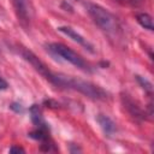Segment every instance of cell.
<instances>
[{
    "instance_id": "11",
    "label": "cell",
    "mask_w": 154,
    "mask_h": 154,
    "mask_svg": "<svg viewBox=\"0 0 154 154\" xmlns=\"http://www.w3.org/2000/svg\"><path fill=\"white\" fill-rule=\"evenodd\" d=\"M10 153L14 154V153H24V149L20 148V147H17V146H13L10 148Z\"/></svg>"
},
{
    "instance_id": "12",
    "label": "cell",
    "mask_w": 154,
    "mask_h": 154,
    "mask_svg": "<svg viewBox=\"0 0 154 154\" xmlns=\"http://www.w3.org/2000/svg\"><path fill=\"white\" fill-rule=\"evenodd\" d=\"M7 87H8L7 82L0 76V90H5V89H7Z\"/></svg>"
},
{
    "instance_id": "9",
    "label": "cell",
    "mask_w": 154,
    "mask_h": 154,
    "mask_svg": "<svg viewBox=\"0 0 154 154\" xmlns=\"http://www.w3.org/2000/svg\"><path fill=\"white\" fill-rule=\"evenodd\" d=\"M137 22L141 24V26H143L147 30H153L154 29V24H153V19L148 13H138L137 14Z\"/></svg>"
},
{
    "instance_id": "3",
    "label": "cell",
    "mask_w": 154,
    "mask_h": 154,
    "mask_svg": "<svg viewBox=\"0 0 154 154\" xmlns=\"http://www.w3.org/2000/svg\"><path fill=\"white\" fill-rule=\"evenodd\" d=\"M49 51L52 53H54L55 55L60 57L61 59H64L65 61H69L70 64L75 65L76 67L81 69V70H84V71H88L89 67H88V64L84 61V59L78 55L75 51H72L71 48L66 47L65 45L63 43H51L49 45Z\"/></svg>"
},
{
    "instance_id": "13",
    "label": "cell",
    "mask_w": 154,
    "mask_h": 154,
    "mask_svg": "<svg viewBox=\"0 0 154 154\" xmlns=\"http://www.w3.org/2000/svg\"><path fill=\"white\" fill-rule=\"evenodd\" d=\"M118 1H123L124 4L126 2V4H134V5H136V4H137L140 0H118Z\"/></svg>"
},
{
    "instance_id": "8",
    "label": "cell",
    "mask_w": 154,
    "mask_h": 154,
    "mask_svg": "<svg viewBox=\"0 0 154 154\" xmlns=\"http://www.w3.org/2000/svg\"><path fill=\"white\" fill-rule=\"evenodd\" d=\"M96 120H97L100 128L102 129V131H103L107 136H112V135L116 132V130H117L116 123H114L109 117H107V116H105V114H99V116L96 117Z\"/></svg>"
},
{
    "instance_id": "2",
    "label": "cell",
    "mask_w": 154,
    "mask_h": 154,
    "mask_svg": "<svg viewBox=\"0 0 154 154\" xmlns=\"http://www.w3.org/2000/svg\"><path fill=\"white\" fill-rule=\"evenodd\" d=\"M88 12L93 18V20L95 22V24L105 32L114 34L118 30V23L116 17L103 7L95 4H90L88 5Z\"/></svg>"
},
{
    "instance_id": "10",
    "label": "cell",
    "mask_w": 154,
    "mask_h": 154,
    "mask_svg": "<svg viewBox=\"0 0 154 154\" xmlns=\"http://www.w3.org/2000/svg\"><path fill=\"white\" fill-rule=\"evenodd\" d=\"M136 79L138 81V83L142 85V88H143L144 90H147L149 94H152V91H153V85H152V83H150L148 79H146V78H143V77H141V76H136Z\"/></svg>"
},
{
    "instance_id": "5",
    "label": "cell",
    "mask_w": 154,
    "mask_h": 154,
    "mask_svg": "<svg viewBox=\"0 0 154 154\" xmlns=\"http://www.w3.org/2000/svg\"><path fill=\"white\" fill-rule=\"evenodd\" d=\"M13 7L16 10L18 20L22 23L23 26H28L30 22V7L29 0H12Z\"/></svg>"
},
{
    "instance_id": "7",
    "label": "cell",
    "mask_w": 154,
    "mask_h": 154,
    "mask_svg": "<svg viewBox=\"0 0 154 154\" xmlns=\"http://www.w3.org/2000/svg\"><path fill=\"white\" fill-rule=\"evenodd\" d=\"M30 118H31V122L32 124L37 128V129H45V130H48V126H47V123L43 118V114H42V111L41 108L37 106V105H32L30 107Z\"/></svg>"
},
{
    "instance_id": "1",
    "label": "cell",
    "mask_w": 154,
    "mask_h": 154,
    "mask_svg": "<svg viewBox=\"0 0 154 154\" xmlns=\"http://www.w3.org/2000/svg\"><path fill=\"white\" fill-rule=\"evenodd\" d=\"M51 83L58 85V87H64V88H70L73 90H77L85 96L94 99V100H105L107 97V93L100 88L99 85H95L90 82L82 81L78 78H73L71 76H65L61 73H52V77L49 79Z\"/></svg>"
},
{
    "instance_id": "6",
    "label": "cell",
    "mask_w": 154,
    "mask_h": 154,
    "mask_svg": "<svg viewBox=\"0 0 154 154\" xmlns=\"http://www.w3.org/2000/svg\"><path fill=\"white\" fill-rule=\"evenodd\" d=\"M58 30H59L60 32H63L64 35H66L67 37H70L72 41L77 42L78 45H81V46H83L84 48H87V49H89L90 52H93V46H91L82 35H79L77 31H75L72 28H70V26H59Z\"/></svg>"
},
{
    "instance_id": "4",
    "label": "cell",
    "mask_w": 154,
    "mask_h": 154,
    "mask_svg": "<svg viewBox=\"0 0 154 154\" xmlns=\"http://www.w3.org/2000/svg\"><path fill=\"white\" fill-rule=\"evenodd\" d=\"M20 54H22V57L24 58V60H26L41 76H43L46 79H51V77H52V71H49L48 70V67L31 52V51H28V49H25V48H22V51H20Z\"/></svg>"
}]
</instances>
